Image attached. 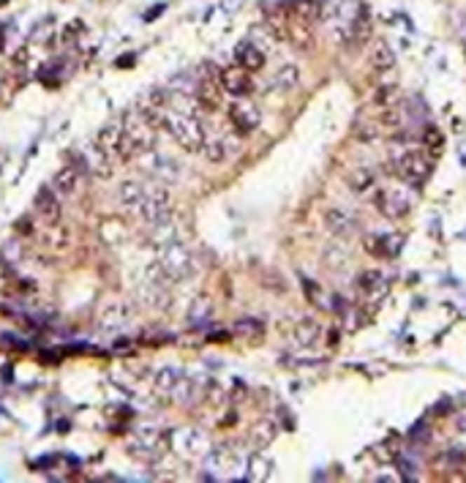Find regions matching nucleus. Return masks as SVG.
<instances>
[{
  "mask_svg": "<svg viewBox=\"0 0 466 483\" xmlns=\"http://www.w3.org/2000/svg\"><path fill=\"white\" fill-rule=\"evenodd\" d=\"M161 128H167L172 140L186 148L189 153H202V145L207 140V126L199 118V112H177V109H167Z\"/></svg>",
  "mask_w": 466,
  "mask_h": 483,
  "instance_id": "obj_1",
  "label": "nucleus"
},
{
  "mask_svg": "<svg viewBox=\"0 0 466 483\" xmlns=\"http://www.w3.org/2000/svg\"><path fill=\"white\" fill-rule=\"evenodd\" d=\"M123 128H125V164L128 161H137V156H142L145 151L156 148L158 128L153 126L150 121H145L137 109H128L123 115Z\"/></svg>",
  "mask_w": 466,
  "mask_h": 483,
  "instance_id": "obj_2",
  "label": "nucleus"
},
{
  "mask_svg": "<svg viewBox=\"0 0 466 483\" xmlns=\"http://www.w3.org/2000/svg\"><path fill=\"white\" fill-rule=\"evenodd\" d=\"M158 265H161V271L172 279V284L191 279V276L196 273L194 254H191V252L186 249V243H180V240H172V243H167V246H161Z\"/></svg>",
  "mask_w": 466,
  "mask_h": 483,
  "instance_id": "obj_3",
  "label": "nucleus"
},
{
  "mask_svg": "<svg viewBox=\"0 0 466 483\" xmlns=\"http://www.w3.org/2000/svg\"><path fill=\"white\" fill-rule=\"evenodd\" d=\"M137 164L142 167L147 178H153L156 183H177L180 180V164L172 158L170 153L158 151V148H150L142 156H137Z\"/></svg>",
  "mask_w": 466,
  "mask_h": 483,
  "instance_id": "obj_4",
  "label": "nucleus"
},
{
  "mask_svg": "<svg viewBox=\"0 0 466 483\" xmlns=\"http://www.w3.org/2000/svg\"><path fill=\"white\" fill-rule=\"evenodd\" d=\"M392 170H395L398 178L404 180V183H409V186H423L428 180V175H431L428 158L420 151H415V148H406V151L395 153L392 156Z\"/></svg>",
  "mask_w": 466,
  "mask_h": 483,
  "instance_id": "obj_5",
  "label": "nucleus"
},
{
  "mask_svg": "<svg viewBox=\"0 0 466 483\" xmlns=\"http://www.w3.org/2000/svg\"><path fill=\"white\" fill-rule=\"evenodd\" d=\"M221 79H219V69H213L210 63H202V69L196 72V85H194V99L196 107L202 112H216L221 107Z\"/></svg>",
  "mask_w": 466,
  "mask_h": 483,
  "instance_id": "obj_6",
  "label": "nucleus"
},
{
  "mask_svg": "<svg viewBox=\"0 0 466 483\" xmlns=\"http://www.w3.org/2000/svg\"><path fill=\"white\" fill-rule=\"evenodd\" d=\"M142 301L158 308H167L172 298V279L161 271V265H150L142 276V287H139Z\"/></svg>",
  "mask_w": 466,
  "mask_h": 483,
  "instance_id": "obj_7",
  "label": "nucleus"
},
{
  "mask_svg": "<svg viewBox=\"0 0 466 483\" xmlns=\"http://www.w3.org/2000/svg\"><path fill=\"white\" fill-rule=\"evenodd\" d=\"M205 464H207V472L216 475L221 481H235L243 470V458L238 451H232L229 445H219V448H210L205 454Z\"/></svg>",
  "mask_w": 466,
  "mask_h": 483,
  "instance_id": "obj_8",
  "label": "nucleus"
},
{
  "mask_svg": "<svg viewBox=\"0 0 466 483\" xmlns=\"http://www.w3.org/2000/svg\"><path fill=\"white\" fill-rule=\"evenodd\" d=\"M93 142H96L98 148L107 153L115 164H125V128H123V115L121 118L107 121L104 126L98 128Z\"/></svg>",
  "mask_w": 466,
  "mask_h": 483,
  "instance_id": "obj_9",
  "label": "nucleus"
},
{
  "mask_svg": "<svg viewBox=\"0 0 466 483\" xmlns=\"http://www.w3.org/2000/svg\"><path fill=\"white\" fill-rule=\"evenodd\" d=\"M226 118H229V123H232V128H235L238 137L254 134V131L259 128V123H262L259 107L254 102H245V96H240L238 102H232L226 107Z\"/></svg>",
  "mask_w": 466,
  "mask_h": 483,
  "instance_id": "obj_10",
  "label": "nucleus"
},
{
  "mask_svg": "<svg viewBox=\"0 0 466 483\" xmlns=\"http://www.w3.org/2000/svg\"><path fill=\"white\" fill-rule=\"evenodd\" d=\"M374 205L385 219H392V222L404 219L412 210L409 197L401 189H374Z\"/></svg>",
  "mask_w": 466,
  "mask_h": 483,
  "instance_id": "obj_11",
  "label": "nucleus"
},
{
  "mask_svg": "<svg viewBox=\"0 0 466 483\" xmlns=\"http://www.w3.org/2000/svg\"><path fill=\"white\" fill-rule=\"evenodd\" d=\"M172 448L183 458H205V454L210 451V440L207 434L199 429H180L172 434Z\"/></svg>",
  "mask_w": 466,
  "mask_h": 483,
  "instance_id": "obj_12",
  "label": "nucleus"
},
{
  "mask_svg": "<svg viewBox=\"0 0 466 483\" xmlns=\"http://www.w3.org/2000/svg\"><path fill=\"white\" fill-rule=\"evenodd\" d=\"M219 79H221L224 93H229V96H235V99H240V96H251V93L256 90L251 72H245L243 66H238V63H235V66L221 69Z\"/></svg>",
  "mask_w": 466,
  "mask_h": 483,
  "instance_id": "obj_13",
  "label": "nucleus"
},
{
  "mask_svg": "<svg viewBox=\"0 0 466 483\" xmlns=\"http://www.w3.org/2000/svg\"><path fill=\"white\" fill-rule=\"evenodd\" d=\"M238 148H240L238 134H235V137H229V134H207V140H205V145H202V156H205L207 161H213V164H221V161H226L229 156H235Z\"/></svg>",
  "mask_w": 466,
  "mask_h": 483,
  "instance_id": "obj_14",
  "label": "nucleus"
},
{
  "mask_svg": "<svg viewBox=\"0 0 466 483\" xmlns=\"http://www.w3.org/2000/svg\"><path fill=\"white\" fill-rule=\"evenodd\" d=\"M33 208L36 213L41 216L44 224H57L60 216H63V208H60V194L52 189V186H41L33 197Z\"/></svg>",
  "mask_w": 466,
  "mask_h": 483,
  "instance_id": "obj_15",
  "label": "nucleus"
},
{
  "mask_svg": "<svg viewBox=\"0 0 466 483\" xmlns=\"http://www.w3.org/2000/svg\"><path fill=\"white\" fill-rule=\"evenodd\" d=\"M401 243L404 238L401 235H376V232H368L363 238V249L376 259H392V257L401 252Z\"/></svg>",
  "mask_w": 466,
  "mask_h": 483,
  "instance_id": "obj_16",
  "label": "nucleus"
},
{
  "mask_svg": "<svg viewBox=\"0 0 466 483\" xmlns=\"http://www.w3.org/2000/svg\"><path fill=\"white\" fill-rule=\"evenodd\" d=\"M205 396V382L196 380V377H189L186 372L180 374V380L174 382V390H172V399L183 407H194L196 402Z\"/></svg>",
  "mask_w": 466,
  "mask_h": 483,
  "instance_id": "obj_17",
  "label": "nucleus"
},
{
  "mask_svg": "<svg viewBox=\"0 0 466 483\" xmlns=\"http://www.w3.org/2000/svg\"><path fill=\"white\" fill-rule=\"evenodd\" d=\"M82 158H85V172H93L96 178H109L115 170V161L101 151L96 142H88L82 148Z\"/></svg>",
  "mask_w": 466,
  "mask_h": 483,
  "instance_id": "obj_18",
  "label": "nucleus"
},
{
  "mask_svg": "<svg viewBox=\"0 0 466 483\" xmlns=\"http://www.w3.org/2000/svg\"><path fill=\"white\" fill-rule=\"evenodd\" d=\"M235 63L254 74V72H262V69H265L268 55H265V50H259L251 39H245V41H240V44L235 47Z\"/></svg>",
  "mask_w": 466,
  "mask_h": 483,
  "instance_id": "obj_19",
  "label": "nucleus"
},
{
  "mask_svg": "<svg viewBox=\"0 0 466 483\" xmlns=\"http://www.w3.org/2000/svg\"><path fill=\"white\" fill-rule=\"evenodd\" d=\"M147 189H150L147 180H137V178L123 180L121 189H118V200H121V205L128 210V213H134V210L142 205V200H145Z\"/></svg>",
  "mask_w": 466,
  "mask_h": 483,
  "instance_id": "obj_20",
  "label": "nucleus"
},
{
  "mask_svg": "<svg viewBox=\"0 0 466 483\" xmlns=\"http://www.w3.org/2000/svg\"><path fill=\"white\" fill-rule=\"evenodd\" d=\"M82 167H76V164H66V167H60L57 172H55V178H52V189L60 194V197H71V194H76V189H79V180H82Z\"/></svg>",
  "mask_w": 466,
  "mask_h": 483,
  "instance_id": "obj_21",
  "label": "nucleus"
},
{
  "mask_svg": "<svg viewBox=\"0 0 466 483\" xmlns=\"http://www.w3.org/2000/svg\"><path fill=\"white\" fill-rule=\"evenodd\" d=\"M371 33H374L371 14H368L366 6H360V8H357V14H355V17H352V22H349L346 36H349V41H355L357 47H366L368 41H371Z\"/></svg>",
  "mask_w": 466,
  "mask_h": 483,
  "instance_id": "obj_22",
  "label": "nucleus"
},
{
  "mask_svg": "<svg viewBox=\"0 0 466 483\" xmlns=\"http://www.w3.org/2000/svg\"><path fill=\"white\" fill-rule=\"evenodd\" d=\"M324 224H327V229H330L336 238H341V240L352 238L355 229H357L355 219H352L346 210H341V208H330V210L324 213Z\"/></svg>",
  "mask_w": 466,
  "mask_h": 483,
  "instance_id": "obj_23",
  "label": "nucleus"
},
{
  "mask_svg": "<svg viewBox=\"0 0 466 483\" xmlns=\"http://www.w3.org/2000/svg\"><path fill=\"white\" fill-rule=\"evenodd\" d=\"M287 14H289L292 20L306 22V25H314V22L322 20L324 11H322V0H289Z\"/></svg>",
  "mask_w": 466,
  "mask_h": 483,
  "instance_id": "obj_24",
  "label": "nucleus"
},
{
  "mask_svg": "<svg viewBox=\"0 0 466 483\" xmlns=\"http://www.w3.org/2000/svg\"><path fill=\"white\" fill-rule=\"evenodd\" d=\"M270 85H273L275 93H292L294 88L300 85V69H297L294 63H284V66L273 74Z\"/></svg>",
  "mask_w": 466,
  "mask_h": 483,
  "instance_id": "obj_25",
  "label": "nucleus"
},
{
  "mask_svg": "<svg viewBox=\"0 0 466 483\" xmlns=\"http://www.w3.org/2000/svg\"><path fill=\"white\" fill-rule=\"evenodd\" d=\"M131 320V308L125 304H109V308L101 314V328L104 331H121Z\"/></svg>",
  "mask_w": 466,
  "mask_h": 483,
  "instance_id": "obj_26",
  "label": "nucleus"
},
{
  "mask_svg": "<svg viewBox=\"0 0 466 483\" xmlns=\"http://www.w3.org/2000/svg\"><path fill=\"white\" fill-rule=\"evenodd\" d=\"M180 374H183V369H177V366H164V369H158L156 377H153L156 393H158V396H172L174 382L180 380Z\"/></svg>",
  "mask_w": 466,
  "mask_h": 483,
  "instance_id": "obj_27",
  "label": "nucleus"
},
{
  "mask_svg": "<svg viewBox=\"0 0 466 483\" xmlns=\"http://www.w3.org/2000/svg\"><path fill=\"white\" fill-rule=\"evenodd\" d=\"M371 66H374L376 74H388V72L395 69V55H392V50L385 41H379L374 47V52H371Z\"/></svg>",
  "mask_w": 466,
  "mask_h": 483,
  "instance_id": "obj_28",
  "label": "nucleus"
},
{
  "mask_svg": "<svg viewBox=\"0 0 466 483\" xmlns=\"http://www.w3.org/2000/svg\"><path fill=\"white\" fill-rule=\"evenodd\" d=\"M319 339V325L314 320H300L292 328V341L297 347H311Z\"/></svg>",
  "mask_w": 466,
  "mask_h": 483,
  "instance_id": "obj_29",
  "label": "nucleus"
},
{
  "mask_svg": "<svg viewBox=\"0 0 466 483\" xmlns=\"http://www.w3.org/2000/svg\"><path fill=\"white\" fill-rule=\"evenodd\" d=\"M444 145H447V140H444V131H441L439 126L423 128V148L428 151V156L439 158L441 153H444Z\"/></svg>",
  "mask_w": 466,
  "mask_h": 483,
  "instance_id": "obj_30",
  "label": "nucleus"
},
{
  "mask_svg": "<svg viewBox=\"0 0 466 483\" xmlns=\"http://www.w3.org/2000/svg\"><path fill=\"white\" fill-rule=\"evenodd\" d=\"M235 336H238L240 341H245V344H259V341L265 339V328H262V322H256V320H240V322L235 325Z\"/></svg>",
  "mask_w": 466,
  "mask_h": 483,
  "instance_id": "obj_31",
  "label": "nucleus"
},
{
  "mask_svg": "<svg viewBox=\"0 0 466 483\" xmlns=\"http://www.w3.org/2000/svg\"><path fill=\"white\" fill-rule=\"evenodd\" d=\"M349 189H352L355 194H368V191H374V189H376L374 172H371V170H355V172L349 175Z\"/></svg>",
  "mask_w": 466,
  "mask_h": 483,
  "instance_id": "obj_32",
  "label": "nucleus"
},
{
  "mask_svg": "<svg viewBox=\"0 0 466 483\" xmlns=\"http://www.w3.org/2000/svg\"><path fill=\"white\" fill-rule=\"evenodd\" d=\"M382 287H385V276H382V271H363V273L357 276V290H360V292H366V295H376V292H382Z\"/></svg>",
  "mask_w": 466,
  "mask_h": 483,
  "instance_id": "obj_33",
  "label": "nucleus"
},
{
  "mask_svg": "<svg viewBox=\"0 0 466 483\" xmlns=\"http://www.w3.org/2000/svg\"><path fill=\"white\" fill-rule=\"evenodd\" d=\"M275 440V426L270 423V421H262V423H256L254 429H251V445L254 448H265V445H270Z\"/></svg>",
  "mask_w": 466,
  "mask_h": 483,
  "instance_id": "obj_34",
  "label": "nucleus"
},
{
  "mask_svg": "<svg viewBox=\"0 0 466 483\" xmlns=\"http://www.w3.org/2000/svg\"><path fill=\"white\" fill-rule=\"evenodd\" d=\"M374 104L382 109V107H392V104H398V88L392 85V82H388V85H379L376 88V93H374Z\"/></svg>",
  "mask_w": 466,
  "mask_h": 483,
  "instance_id": "obj_35",
  "label": "nucleus"
},
{
  "mask_svg": "<svg viewBox=\"0 0 466 483\" xmlns=\"http://www.w3.org/2000/svg\"><path fill=\"white\" fill-rule=\"evenodd\" d=\"M401 121H404V115H401V107H398V104L382 107V109H379V126L382 128H398L401 126Z\"/></svg>",
  "mask_w": 466,
  "mask_h": 483,
  "instance_id": "obj_36",
  "label": "nucleus"
},
{
  "mask_svg": "<svg viewBox=\"0 0 466 483\" xmlns=\"http://www.w3.org/2000/svg\"><path fill=\"white\" fill-rule=\"evenodd\" d=\"M210 311H213V304H210L207 298H199V301H194L191 308H189V322H202V320H207Z\"/></svg>",
  "mask_w": 466,
  "mask_h": 483,
  "instance_id": "obj_37",
  "label": "nucleus"
},
{
  "mask_svg": "<svg viewBox=\"0 0 466 483\" xmlns=\"http://www.w3.org/2000/svg\"><path fill=\"white\" fill-rule=\"evenodd\" d=\"M270 472V461H265V458H251V464H248V478L251 481H265Z\"/></svg>",
  "mask_w": 466,
  "mask_h": 483,
  "instance_id": "obj_38",
  "label": "nucleus"
},
{
  "mask_svg": "<svg viewBox=\"0 0 466 483\" xmlns=\"http://www.w3.org/2000/svg\"><path fill=\"white\" fill-rule=\"evenodd\" d=\"M458 432L466 437V412H461V415H458Z\"/></svg>",
  "mask_w": 466,
  "mask_h": 483,
  "instance_id": "obj_39",
  "label": "nucleus"
}]
</instances>
